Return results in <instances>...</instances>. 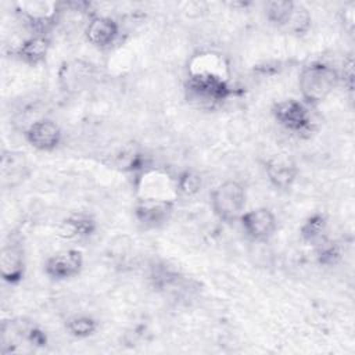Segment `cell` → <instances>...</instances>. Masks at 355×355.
<instances>
[{
  "label": "cell",
  "instance_id": "cell-1",
  "mask_svg": "<svg viewBox=\"0 0 355 355\" xmlns=\"http://www.w3.org/2000/svg\"><path fill=\"white\" fill-rule=\"evenodd\" d=\"M184 92L189 103L211 110L232 94V86L214 69H196L190 72L184 83Z\"/></svg>",
  "mask_w": 355,
  "mask_h": 355
},
{
  "label": "cell",
  "instance_id": "cell-2",
  "mask_svg": "<svg viewBox=\"0 0 355 355\" xmlns=\"http://www.w3.org/2000/svg\"><path fill=\"white\" fill-rule=\"evenodd\" d=\"M340 72L330 64L313 61L305 65L298 75V89L302 103L315 107L323 103L337 87Z\"/></svg>",
  "mask_w": 355,
  "mask_h": 355
},
{
  "label": "cell",
  "instance_id": "cell-3",
  "mask_svg": "<svg viewBox=\"0 0 355 355\" xmlns=\"http://www.w3.org/2000/svg\"><path fill=\"white\" fill-rule=\"evenodd\" d=\"M245 201V189L236 180H225L219 183L209 194V204L214 215L225 223H233L240 219L244 212Z\"/></svg>",
  "mask_w": 355,
  "mask_h": 355
},
{
  "label": "cell",
  "instance_id": "cell-4",
  "mask_svg": "<svg viewBox=\"0 0 355 355\" xmlns=\"http://www.w3.org/2000/svg\"><path fill=\"white\" fill-rule=\"evenodd\" d=\"M272 115L275 121L287 132L304 135L312 130V118L308 105L295 98H284L273 104Z\"/></svg>",
  "mask_w": 355,
  "mask_h": 355
},
{
  "label": "cell",
  "instance_id": "cell-5",
  "mask_svg": "<svg viewBox=\"0 0 355 355\" xmlns=\"http://www.w3.org/2000/svg\"><path fill=\"white\" fill-rule=\"evenodd\" d=\"M173 208L175 204L171 198L144 196L135 204L133 214L141 226L157 229L168 223L173 214Z\"/></svg>",
  "mask_w": 355,
  "mask_h": 355
},
{
  "label": "cell",
  "instance_id": "cell-6",
  "mask_svg": "<svg viewBox=\"0 0 355 355\" xmlns=\"http://www.w3.org/2000/svg\"><path fill=\"white\" fill-rule=\"evenodd\" d=\"M244 234L258 243H265L270 240L277 229V219L272 209L266 207H259L243 212L239 219Z\"/></svg>",
  "mask_w": 355,
  "mask_h": 355
},
{
  "label": "cell",
  "instance_id": "cell-7",
  "mask_svg": "<svg viewBox=\"0 0 355 355\" xmlns=\"http://www.w3.org/2000/svg\"><path fill=\"white\" fill-rule=\"evenodd\" d=\"M83 269V254L79 250H62L50 255L43 270L53 282H65L76 277Z\"/></svg>",
  "mask_w": 355,
  "mask_h": 355
},
{
  "label": "cell",
  "instance_id": "cell-8",
  "mask_svg": "<svg viewBox=\"0 0 355 355\" xmlns=\"http://www.w3.org/2000/svg\"><path fill=\"white\" fill-rule=\"evenodd\" d=\"M25 140L37 151L51 153L61 144L62 130L58 123L51 119H37L26 128Z\"/></svg>",
  "mask_w": 355,
  "mask_h": 355
},
{
  "label": "cell",
  "instance_id": "cell-9",
  "mask_svg": "<svg viewBox=\"0 0 355 355\" xmlns=\"http://www.w3.org/2000/svg\"><path fill=\"white\" fill-rule=\"evenodd\" d=\"M265 173L269 183L276 190H288L298 178V166L290 158L284 155H275L265 162Z\"/></svg>",
  "mask_w": 355,
  "mask_h": 355
},
{
  "label": "cell",
  "instance_id": "cell-10",
  "mask_svg": "<svg viewBox=\"0 0 355 355\" xmlns=\"http://www.w3.org/2000/svg\"><path fill=\"white\" fill-rule=\"evenodd\" d=\"M85 36L93 47L100 50L108 49L116 42L119 36L118 22L111 17L96 15L87 22L85 28Z\"/></svg>",
  "mask_w": 355,
  "mask_h": 355
},
{
  "label": "cell",
  "instance_id": "cell-11",
  "mask_svg": "<svg viewBox=\"0 0 355 355\" xmlns=\"http://www.w3.org/2000/svg\"><path fill=\"white\" fill-rule=\"evenodd\" d=\"M0 275L8 284L19 283L25 276V255L19 243L10 241L1 247Z\"/></svg>",
  "mask_w": 355,
  "mask_h": 355
},
{
  "label": "cell",
  "instance_id": "cell-12",
  "mask_svg": "<svg viewBox=\"0 0 355 355\" xmlns=\"http://www.w3.org/2000/svg\"><path fill=\"white\" fill-rule=\"evenodd\" d=\"M49 50H50V39L44 33H36L25 39L15 49V57L26 65L36 67L46 60Z\"/></svg>",
  "mask_w": 355,
  "mask_h": 355
},
{
  "label": "cell",
  "instance_id": "cell-13",
  "mask_svg": "<svg viewBox=\"0 0 355 355\" xmlns=\"http://www.w3.org/2000/svg\"><path fill=\"white\" fill-rule=\"evenodd\" d=\"M97 229L96 220L89 214L76 212L65 218L61 223V233L68 239H87Z\"/></svg>",
  "mask_w": 355,
  "mask_h": 355
},
{
  "label": "cell",
  "instance_id": "cell-14",
  "mask_svg": "<svg viewBox=\"0 0 355 355\" xmlns=\"http://www.w3.org/2000/svg\"><path fill=\"white\" fill-rule=\"evenodd\" d=\"M326 230H327V218L322 212H315L309 215L304 223L300 226V236L301 239L308 243L315 245L319 243L322 239L326 237Z\"/></svg>",
  "mask_w": 355,
  "mask_h": 355
},
{
  "label": "cell",
  "instance_id": "cell-15",
  "mask_svg": "<svg viewBox=\"0 0 355 355\" xmlns=\"http://www.w3.org/2000/svg\"><path fill=\"white\" fill-rule=\"evenodd\" d=\"M297 3L291 0H273L265 4V17L276 28L284 29Z\"/></svg>",
  "mask_w": 355,
  "mask_h": 355
},
{
  "label": "cell",
  "instance_id": "cell-16",
  "mask_svg": "<svg viewBox=\"0 0 355 355\" xmlns=\"http://www.w3.org/2000/svg\"><path fill=\"white\" fill-rule=\"evenodd\" d=\"M98 329L97 320L90 315H73L65 320V330L75 338L92 337Z\"/></svg>",
  "mask_w": 355,
  "mask_h": 355
},
{
  "label": "cell",
  "instance_id": "cell-17",
  "mask_svg": "<svg viewBox=\"0 0 355 355\" xmlns=\"http://www.w3.org/2000/svg\"><path fill=\"white\" fill-rule=\"evenodd\" d=\"M311 26H312V17H311L309 11L302 4L297 3L293 14L283 31H286L290 35L302 36L309 32Z\"/></svg>",
  "mask_w": 355,
  "mask_h": 355
},
{
  "label": "cell",
  "instance_id": "cell-18",
  "mask_svg": "<svg viewBox=\"0 0 355 355\" xmlns=\"http://www.w3.org/2000/svg\"><path fill=\"white\" fill-rule=\"evenodd\" d=\"M315 255L316 261L322 266H334L341 259V248L340 245L330 240L327 236L315 244Z\"/></svg>",
  "mask_w": 355,
  "mask_h": 355
},
{
  "label": "cell",
  "instance_id": "cell-19",
  "mask_svg": "<svg viewBox=\"0 0 355 355\" xmlns=\"http://www.w3.org/2000/svg\"><path fill=\"white\" fill-rule=\"evenodd\" d=\"M200 186H201V179L191 173V172H184L179 176L178 179V189L179 191L187 194V196H191L194 193H197L200 190Z\"/></svg>",
  "mask_w": 355,
  "mask_h": 355
},
{
  "label": "cell",
  "instance_id": "cell-20",
  "mask_svg": "<svg viewBox=\"0 0 355 355\" xmlns=\"http://www.w3.org/2000/svg\"><path fill=\"white\" fill-rule=\"evenodd\" d=\"M352 58L349 57L347 62H344V69H343V73H338L340 75V80L344 79V85L348 87V90H352V83H354V69H352Z\"/></svg>",
  "mask_w": 355,
  "mask_h": 355
},
{
  "label": "cell",
  "instance_id": "cell-21",
  "mask_svg": "<svg viewBox=\"0 0 355 355\" xmlns=\"http://www.w3.org/2000/svg\"><path fill=\"white\" fill-rule=\"evenodd\" d=\"M26 340L31 343V344H35V345H44L46 344V334L37 329V327H31L28 331H26Z\"/></svg>",
  "mask_w": 355,
  "mask_h": 355
}]
</instances>
